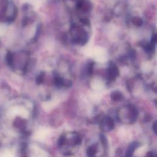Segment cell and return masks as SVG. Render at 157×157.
<instances>
[{"instance_id": "6da1fadb", "label": "cell", "mask_w": 157, "mask_h": 157, "mask_svg": "<svg viewBox=\"0 0 157 157\" xmlns=\"http://www.w3.org/2000/svg\"><path fill=\"white\" fill-rule=\"evenodd\" d=\"M118 74V70L117 67L113 64H110L109 67V75L111 78H114Z\"/></svg>"}, {"instance_id": "7a4b0ae2", "label": "cell", "mask_w": 157, "mask_h": 157, "mask_svg": "<svg viewBox=\"0 0 157 157\" xmlns=\"http://www.w3.org/2000/svg\"><path fill=\"white\" fill-rule=\"evenodd\" d=\"M139 146V144L136 142H132L131 144V145L129 146L128 150H127V151H126V156H132L134 151L135 150V149Z\"/></svg>"}, {"instance_id": "3957f363", "label": "cell", "mask_w": 157, "mask_h": 157, "mask_svg": "<svg viewBox=\"0 0 157 157\" xmlns=\"http://www.w3.org/2000/svg\"><path fill=\"white\" fill-rule=\"evenodd\" d=\"M111 98L113 101H117L120 100L122 98V94L120 92L115 91V92L112 93V94L111 95Z\"/></svg>"}, {"instance_id": "277c9868", "label": "cell", "mask_w": 157, "mask_h": 157, "mask_svg": "<svg viewBox=\"0 0 157 157\" xmlns=\"http://www.w3.org/2000/svg\"><path fill=\"white\" fill-rule=\"evenodd\" d=\"M96 152V148L95 147H90L87 150V155L93 156Z\"/></svg>"}, {"instance_id": "5b68a950", "label": "cell", "mask_w": 157, "mask_h": 157, "mask_svg": "<svg viewBox=\"0 0 157 157\" xmlns=\"http://www.w3.org/2000/svg\"><path fill=\"white\" fill-rule=\"evenodd\" d=\"M132 23L136 26H140L142 24V20L139 17H134L132 20Z\"/></svg>"}, {"instance_id": "8992f818", "label": "cell", "mask_w": 157, "mask_h": 157, "mask_svg": "<svg viewBox=\"0 0 157 157\" xmlns=\"http://www.w3.org/2000/svg\"><path fill=\"white\" fill-rule=\"evenodd\" d=\"M99 139H100L101 143L102 144V145L104 147H106L107 145V139L105 138V137L103 134H100Z\"/></svg>"}, {"instance_id": "52a82bcc", "label": "cell", "mask_w": 157, "mask_h": 157, "mask_svg": "<svg viewBox=\"0 0 157 157\" xmlns=\"http://www.w3.org/2000/svg\"><path fill=\"white\" fill-rule=\"evenodd\" d=\"M63 80L60 78V77H56L55 78V84L58 86H61L63 85Z\"/></svg>"}, {"instance_id": "ba28073f", "label": "cell", "mask_w": 157, "mask_h": 157, "mask_svg": "<svg viewBox=\"0 0 157 157\" xmlns=\"http://www.w3.org/2000/svg\"><path fill=\"white\" fill-rule=\"evenodd\" d=\"M93 63H91L88 64V72L90 74L93 72Z\"/></svg>"}, {"instance_id": "9c48e42d", "label": "cell", "mask_w": 157, "mask_h": 157, "mask_svg": "<svg viewBox=\"0 0 157 157\" xmlns=\"http://www.w3.org/2000/svg\"><path fill=\"white\" fill-rule=\"evenodd\" d=\"M42 82H43V74H40L37 77L36 79V82L37 84H40Z\"/></svg>"}, {"instance_id": "30bf717a", "label": "cell", "mask_w": 157, "mask_h": 157, "mask_svg": "<svg viewBox=\"0 0 157 157\" xmlns=\"http://www.w3.org/2000/svg\"><path fill=\"white\" fill-rule=\"evenodd\" d=\"M65 140H66V139L64 137H60L58 140V145L61 146L62 145H63L64 144Z\"/></svg>"}, {"instance_id": "8fae6325", "label": "cell", "mask_w": 157, "mask_h": 157, "mask_svg": "<svg viewBox=\"0 0 157 157\" xmlns=\"http://www.w3.org/2000/svg\"><path fill=\"white\" fill-rule=\"evenodd\" d=\"M156 122H155L154 124H153V129L155 133H156Z\"/></svg>"}]
</instances>
